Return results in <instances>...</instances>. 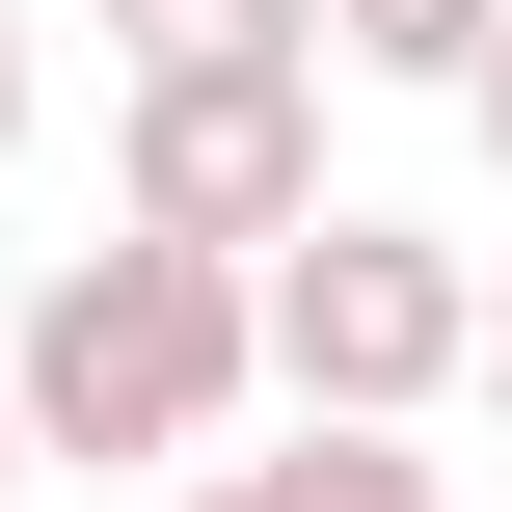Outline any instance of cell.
Returning <instances> with one entry per match:
<instances>
[{"label":"cell","mask_w":512,"mask_h":512,"mask_svg":"<svg viewBox=\"0 0 512 512\" xmlns=\"http://www.w3.org/2000/svg\"><path fill=\"white\" fill-rule=\"evenodd\" d=\"M27 459H54V432H27V378H0V486H27Z\"/></svg>","instance_id":"cell-8"},{"label":"cell","mask_w":512,"mask_h":512,"mask_svg":"<svg viewBox=\"0 0 512 512\" xmlns=\"http://www.w3.org/2000/svg\"><path fill=\"white\" fill-rule=\"evenodd\" d=\"M324 54H351V81H486L512 0H324Z\"/></svg>","instance_id":"cell-5"},{"label":"cell","mask_w":512,"mask_h":512,"mask_svg":"<svg viewBox=\"0 0 512 512\" xmlns=\"http://www.w3.org/2000/svg\"><path fill=\"white\" fill-rule=\"evenodd\" d=\"M0 378H27V432H54V459H189V432L270 378V270H216V243H135V216H108V243L27 297V351H0Z\"/></svg>","instance_id":"cell-1"},{"label":"cell","mask_w":512,"mask_h":512,"mask_svg":"<svg viewBox=\"0 0 512 512\" xmlns=\"http://www.w3.org/2000/svg\"><path fill=\"white\" fill-rule=\"evenodd\" d=\"M0 162H27V27H0Z\"/></svg>","instance_id":"cell-9"},{"label":"cell","mask_w":512,"mask_h":512,"mask_svg":"<svg viewBox=\"0 0 512 512\" xmlns=\"http://www.w3.org/2000/svg\"><path fill=\"white\" fill-rule=\"evenodd\" d=\"M351 189H324V81H135V243H216V270H270V243H324Z\"/></svg>","instance_id":"cell-3"},{"label":"cell","mask_w":512,"mask_h":512,"mask_svg":"<svg viewBox=\"0 0 512 512\" xmlns=\"http://www.w3.org/2000/svg\"><path fill=\"white\" fill-rule=\"evenodd\" d=\"M108 54H135V81H297L324 0H108Z\"/></svg>","instance_id":"cell-4"},{"label":"cell","mask_w":512,"mask_h":512,"mask_svg":"<svg viewBox=\"0 0 512 512\" xmlns=\"http://www.w3.org/2000/svg\"><path fill=\"white\" fill-rule=\"evenodd\" d=\"M486 405H512V297H486Z\"/></svg>","instance_id":"cell-11"},{"label":"cell","mask_w":512,"mask_h":512,"mask_svg":"<svg viewBox=\"0 0 512 512\" xmlns=\"http://www.w3.org/2000/svg\"><path fill=\"white\" fill-rule=\"evenodd\" d=\"M270 486H297V512H459V486H432V459H405V432H297Z\"/></svg>","instance_id":"cell-6"},{"label":"cell","mask_w":512,"mask_h":512,"mask_svg":"<svg viewBox=\"0 0 512 512\" xmlns=\"http://www.w3.org/2000/svg\"><path fill=\"white\" fill-rule=\"evenodd\" d=\"M270 378H297V432H405L432 378H486V270L405 216H324V243H270Z\"/></svg>","instance_id":"cell-2"},{"label":"cell","mask_w":512,"mask_h":512,"mask_svg":"<svg viewBox=\"0 0 512 512\" xmlns=\"http://www.w3.org/2000/svg\"><path fill=\"white\" fill-rule=\"evenodd\" d=\"M459 108H486V162H512V54H486V81H459Z\"/></svg>","instance_id":"cell-10"},{"label":"cell","mask_w":512,"mask_h":512,"mask_svg":"<svg viewBox=\"0 0 512 512\" xmlns=\"http://www.w3.org/2000/svg\"><path fill=\"white\" fill-rule=\"evenodd\" d=\"M189 512H297V486H270V459H216V486H189Z\"/></svg>","instance_id":"cell-7"}]
</instances>
